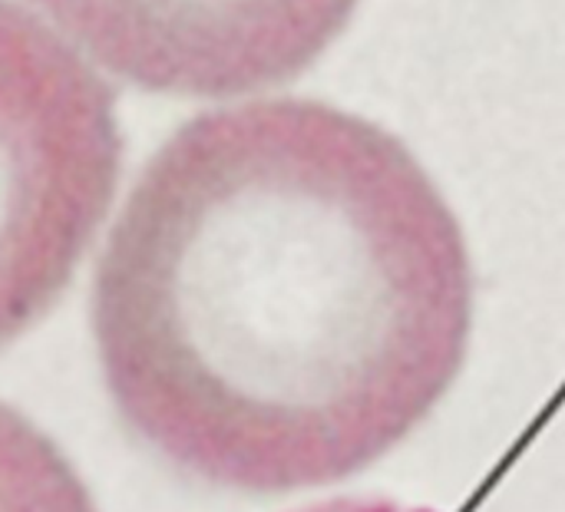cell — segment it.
Returning a JSON list of instances; mask_svg holds the SVG:
<instances>
[{
    "instance_id": "1",
    "label": "cell",
    "mask_w": 565,
    "mask_h": 512,
    "mask_svg": "<svg viewBox=\"0 0 565 512\" xmlns=\"http://www.w3.org/2000/svg\"><path fill=\"white\" fill-rule=\"evenodd\" d=\"M470 324L467 235L434 175L391 129L305 96L179 126L93 281L122 424L235 493L377 463L457 381Z\"/></svg>"
},
{
    "instance_id": "2",
    "label": "cell",
    "mask_w": 565,
    "mask_h": 512,
    "mask_svg": "<svg viewBox=\"0 0 565 512\" xmlns=\"http://www.w3.org/2000/svg\"><path fill=\"white\" fill-rule=\"evenodd\" d=\"M119 166L106 79L43 17L0 0V348L66 291Z\"/></svg>"
},
{
    "instance_id": "3",
    "label": "cell",
    "mask_w": 565,
    "mask_h": 512,
    "mask_svg": "<svg viewBox=\"0 0 565 512\" xmlns=\"http://www.w3.org/2000/svg\"><path fill=\"white\" fill-rule=\"evenodd\" d=\"M93 66L175 96H245L318 63L361 0H30Z\"/></svg>"
},
{
    "instance_id": "4",
    "label": "cell",
    "mask_w": 565,
    "mask_h": 512,
    "mask_svg": "<svg viewBox=\"0 0 565 512\" xmlns=\"http://www.w3.org/2000/svg\"><path fill=\"white\" fill-rule=\"evenodd\" d=\"M0 512H99L56 444L0 404Z\"/></svg>"
},
{
    "instance_id": "5",
    "label": "cell",
    "mask_w": 565,
    "mask_h": 512,
    "mask_svg": "<svg viewBox=\"0 0 565 512\" xmlns=\"http://www.w3.org/2000/svg\"><path fill=\"white\" fill-rule=\"evenodd\" d=\"M295 512H437L427 506H414V503H397V500H374V497H351V500H328V503H315L305 510Z\"/></svg>"
}]
</instances>
